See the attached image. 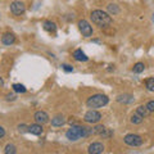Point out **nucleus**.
I'll list each match as a JSON object with an SVG mask.
<instances>
[{
  "label": "nucleus",
  "mask_w": 154,
  "mask_h": 154,
  "mask_svg": "<svg viewBox=\"0 0 154 154\" xmlns=\"http://www.w3.org/2000/svg\"><path fill=\"white\" fill-rule=\"evenodd\" d=\"M90 135H94V128L84 127V126H80V125H72L71 128L66 132L67 139L71 141H76L79 139L88 137Z\"/></svg>",
  "instance_id": "obj_1"
},
{
  "label": "nucleus",
  "mask_w": 154,
  "mask_h": 154,
  "mask_svg": "<svg viewBox=\"0 0 154 154\" xmlns=\"http://www.w3.org/2000/svg\"><path fill=\"white\" fill-rule=\"evenodd\" d=\"M90 18H91V21H93V23H95V25L99 27H107L109 25H112V18H110V16L108 13L100 11V9H96V11L91 12Z\"/></svg>",
  "instance_id": "obj_2"
},
{
  "label": "nucleus",
  "mask_w": 154,
  "mask_h": 154,
  "mask_svg": "<svg viewBox=\"0 0 154 154\" xmlns=\"http://www.w3.org/2000/svg\"><path fill=\"white\" fill-rule=\"evenodd\" d=\"M108 103H109V98L104 94H94L86 100V105L91 109L103 108L104 105H107Z\"/></svg>",
  "instance_id": "obj_3"
},
{
  "label": "nucleus",
  "mask_w": 154,
  "mask_h": 154,
  "mask_svg": "<svg viewBox=\"0 0 154 154\" xmlns=\"http://www.w3.org/2000/svg\"><path fill=\"white\" fill-rule=\"evenodd\" d=\"M123 141H125V144H127L128 146H134V148L143 145V137L136 134H127L126 136L123 137Z\"/></svg>",
  "instance_id": "obj_4"
},
{
  "label": "nucleus",
  "mask_w": 154,
  "mask_h": 154,
  "mask_svg": "<svg viewBox=\"0 0 154 154\" xmlns=\"http://www.w3.org/2000/svg\"><path fill=\"white\" fill-rule=\"evenodd\" d=\"M100 119H102V114L95 109L89 110V112H86L84 116V121L86 123H98Z\"/></svg>",
  "instance_id": "obj_5"
},
{
  "label": "nucleus",
  "mask_w": 154,
  "mask_h": 154,
  "mask_svg": "<svg viewBox=\"0 0 154 154\" xmlns=\"http://www.w3.org/2000/svg\"><path fill=\"white\" fill-rule=\"evenodd\" d=\"M79 28H80L81 33H82V36H85V37L93 36V27L90 26V23L86 21V19L79 21Z\"/></svg>",
  "instance_id": "obj_6"
},
{
  "label": "nucleus",
  "mask_w": 154,
  "mask_h": 154,
  "mask_svg": "<svg viewBox=\"0 0 154 154\" xmlns=\"http://www.w3.org/2000/svg\"><path fill=\"white\" fill-rule=\"evenodd\" d=\"M26 11V5L23 4L22 2H13L11 4V12L14 14V16H21V14H23Z\"/></svg>",
  "instance_id": "obj_7"
},
{
  "label": "nucleus",
  "mask_w": 154,
  "mask_h": 154,
  "mask_svg": "<svg viewBox=\"0 0 154 154\" xmlns=\"http://www.w3.org/2000/svg\"><path fill=\"white\" fill-rule=\"evenodd\" d=\"M33 118H35V121L40 125L49 122V116H48V113L44 112V110H37V112L33 114Z\"/></svg>",
  "instance_id": "obj_8"
},
{
  "label": "nucleus",
  "mask_w": 154,
  "mask_h": 154,
  "mask_svg": "<svg viewBox=\"0 0 154 154\" xmlns=\"http://www.w3.org/2000/svg\"><path fill=\"white\" fill-rule=\"evenodd\" d=\"M88 152L90 154H100V153L104 152V145L102 143H98V141L93 143V144H90V145H89Z\"/></svg>",
  "instance_id": "obj_9"
},
{
  "label": "nucleus",
  "mask_w": 154,
  "mask_h": 154,
  "mask_svg": "<svg viewBox=\"0 0 154 154\" xmlns=\"http://www.w3.org/2000/svg\"><path fill=\"white\" fill-rule=\"evenodd\" d=\"M28 132L32 134V135H36V136H40V135L44 132V128H42V126L40 123H33L31 125V126H28Z\"/></svg>",
  "instance_id": "obj_10"
},
{
  "label": "nucleus",
  "mask_w": 154,
  "mask_h": 154,
  "mask_svg": "<svg viewBox=\"0 0 154 154\" xmlns=\"http://www.w3.org/2000/svg\"><path fill=\"white\" fill-rule=\"evenodd\" d=\"M66 123V118L63 114H57L55 117L51 118V126L54 127H62Z\"/></svg>",
  "instance_id": "obj_11"
},
{
  "label": "nucleus",
  "mask_w": 154,
  "mask_h": 154,
  "mask_svg": "<svg viewBox=\"0 0 154 154\" xmlns=\"http://www.w3.org/2000/svg\"><path fill=\"white\" fill-rule=\"evenodd\" d=\"M134 96L130 95V94H121L117 96V102L118 103H122V104H131L134 103Z\"/></svg>",
  "instance_id": "obj_12"
},
{
  "label": "nucleus",
  "mask_w": 154,
  "mask_h": 154,
  "mask_svg": "<svg viewBox=\"0 0 154 154\" xmlns=\"http://www.w3.org/2000/svg\"><path fill=\"white\" fill-rule=\"evenodd\" d=\"M73 58H75V60H77V62H88L89 60V57L86 55L81 49H76L73 51Z\"/></svg>",
  "instance_id": "obj_13"
},
{
  "label": "nucleus",
  "mask_w": 154,
  "mask_h": 154,
  "mask_svg": "<svg viewBox=\"0 0 154 154\" xmlns=\"http://www.w3.org/2000/svg\"><path fill=\"white\" fill-rule=\"evenodd\" d=\"M2 42L4 45H12L16 42V36L13 35V33H4V35L2 36Z\"/></svg>",
  "instance_id": "obj_14"
},
{
  "label": "nucleus",
  "mask_w": 154,
  "mask_h": 154,
  "mask_svg": "<svg viewBox=\"0 0 154 154\" xmlns=\"http://www.w3.org/2000/svg\"><path fill=\"white\" fill-rule=\"evenodd\" d=\"M42 27H44V30L49 33H55V31H57V25L51 21H45Z\"/></svg>",
  "instance_id": "obj_15"
},
{
  "label": "nucleus",
  "mask_w": 154,
  "mask_h": 154,
  "mask_svg": "<svg viewBox=\"0 0 154 154\" xmlns=\"http://www.w3.org/2000/svg\"><path fill=\"white\" fill-rule=\"evenodd\" d=\"M136 112H137L139 114H140V116H143L144 118H145V117H148V116L152 113L150 110L148 109V107H146V105H139V107L136 108Z\"/></svg>",
  "instance_id": "obj_16"
},
{
  "label": "nucleus",
  "mask_w": 154,
  "mask_h": 154,
  "mask_svg": "<svg viewBox=\"0 0 154 154\" xmlns=\"http://www.w3.org/2000/svg\"><path fill=\"white\" fill-rule=\"evenodd\" d=\"M143 119H144V117L139 114L137 112H135V113L131 116V122H132L134 125H140V123L143 122Z\"/></svg>",
  "instance_id": "obj_17"
},
{
  "label": "nucleus",
  "mask_w": 154,
  "mask_h": 154,
  "mask_svg": "<svg viewBox=\"0 0 154 154\" xmlns=\"http://www.w3.org/2000/svg\"><path fill=\"white\" fill-rule=\"evenodd\" d=\"M107 9H108V12H109L110 14H113V16H116V14H118V13H119V8H118V5H116V4H113V3L108 4V5H107Z\"/></svg>",
  "instance_id": "obj_18"
},
{
  "label": "nucleus",
  "mask_w": 154,
  "mask_h": 154,
  "mask_svg": "<svg viewBox=\"0 0 154 154\" xmlns=\"http://www.w3.org/2000/svg\"><path fill=\"white\" fill-rule=\"evenodd\" d=\"M144 69H145V64L141 63V62H139V63H136L132 67L134 73H141V72H144Z\"/></svg>",
  "instance_id": "obj_19"
},
{
  "label": "nucleus",
  "mask_w": 154,
  "mask_h": 154,
  "mask_svg": "<svg viewBox=\"0 0 154 154\" xmlns=\"http://www.w3.org/2000/svg\"><path fill=\"white\" fill-rule=\"evenodd\" d=\"M4 153L5 154H16L17 153L16 145H13V144H8V145L5 146V149H4Z\"/></svg>",
  "instance_id": "obj_20"
},
{
  "label": "nucleus",
  "mask_w": 154,
  "mask_h": 154,
  "mask_svg": "<svg viewBox=\"0 0 154 154\" xmlns=\"http://www.w3.org/2000/svg\"><path fill=\"white\" fill-rule=\"evenodd\" d=\"M145 88L149 91H154V77H150V79L145 80Z\"/></svg>",
  "instance_id": "obj_21"
},
{
  "label": "nucleus",
  "mask_w": 154,
  "mask_h": 154,
  "mask_svg": "<svg viewBox=\"0 0 154 154\" xmlns=\"http://www.w3.org/2000/svg\"><path fill=\"white\" fill-rule=\"evenodd\" d=\"M12 88H13V90L16 91V93H21V94L26 93V88L23 85H21V84H14Z\"/></svg>",
  "instance_id": "obj_22"
},
{
  "label": "nucleus",
  "mask_w": 154,
  "mask_h": 154,
  "mask_svg": "<svg viewBox=\"0 0 154 154\" xmlns=\"http://www.w3.org/2000/svg\"><path fill=\"white\" fill-rule=\"evenodd\" d=\"M112 135H113V131H110V130H108V128H105V130H104V131H103L102 134H100V136H102L103 139H109L110 136H112Z\"/></svg>",
  "instance_id": "obj_23"
},
{
  "label": "nucleus",
  "mask_w": 154,
  "mask_h": 154,
  "mask_svg": "<svg viewBox=\"0 0 154 154\" xmlns=\"http://www.w3.org/2000/svg\"><path fill=\"white\" fill-rule=\"evenodd\" d=\"M104 130H105L104 126H102V125H98V126L94 127V135H100V134L104 131Z\"/></svg>",
  "instance_id": "obj_24"
},
{
  "label": "nucleus",
  "mask_w": 154,
  "mask_h": 154,
  "mask_svg": "<svg viewBox=\"0 0 154 154\" xmlns=\"http://www.w3.org/2000/svg\"><path fill=\"white\" fill-rule=\"evenodd\" d=\"M62 68H63L66 72H73V67L69 64H62Z\"/></svg>",
  "instance_id": "obj_25"
},
{
  "label": "nucleus",
  "mask_w": 154,
  "mask_h": 154,
  "mask_svg": "<svg viewBox=\"0 0 154 154\" xmlns=\"http://www.w3.org/2000/svg\"><path fill=\"white\" fill-rule=\"evenodd\" d=\"M18 130H19V132H28V126H26V125H19Z\"/></svg>",
  "instance_id": "obj_26"
},
{
  "label": "nucleus",
  "mask_w": 154,
  "mask_h": 154,
  "mask_svg": "<svg viewBox=\"0 0 154 154\" xmlns=\"http://www.w3.org/2000/svg\"><path fill=\"white\" fill-rule=\"evenodd\" d=\"M146 107H148V109L150 110V112H153V113H154V100H152V102H149V103L146 104Z\"/></svg>",
  "instance_id": "obj_27"
},
{
  "label": "nucleus",
  "mask_w": 154,
  "mask_h": 154,
  "mask_svg": "<svg viewBox=\"0 0 154 154\" xmlns=\"http://www.w3.org/2000/svg\"><path fill=\"white\" fill-rule=\"evenodd\" d=\"M7 100H16V95L14 94H8L7 95Z\"/></svg>",
  "instance_id": "obj_28"
},
{
  "label": "nucleus",
  "mask_w": 154,
  "mask_h": 154,
  "mask_svg": "<svg viewBox=\"0 0 154 154\" xmlns=\"http://www.w3.org/2000/svg\"><path fill=\"white\" fill-rule=\"evenodd\" d=\"M4 136H5V130H4L2 126H0V139L4 137Z\"/></svg>",
  "instance_id": "obj_29"
},
{
  "label": "nucleus",
  "mask_w": 154,
  "mask_h": 154,
  "mask_svg": "<svg viewBox=\"0 0 154 154\" xmlns=\"http://www.w3.org/2000/svg\"><path fill=\"white\" fill-rule=\"evenodd\" d=\"M0 86H4V81H3L2 77H0Z\"/></svg>",
  "instance_id": "obj_30"
},
{
  "label": "nucleus",
  "mask_w": 154,
  "mask_h": 154,
  "mask_svg": "<svg viewBox=\"0 0 154 154\" xmlns=\"http://www.w3.org/2000/svg\"><path fill=\"white\" fill-rule=\"evenodd\" d=\"M153 21H154V16H153Z\"/></svg>",
  "instance_id": "obj_31"
}]
</instances>
